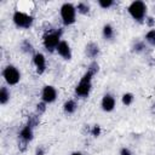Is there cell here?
I'll list each match as a JSON object with an SVG mask.
<instances>
[{
	"instance_id": "7c38bea8",
	"label": "cell",
	"mask_w": 155,
	"mask_h": 155,
	"mask_svg": "<svg viewBox=\"0 0 155 155\" xmlns=\"http://www.w3.org/2000/svg\"><path fill=\"white\" fill-rule=\"evenodd\" d=\"M99 52V48H98V45H96L94 42H90L87 46H86V54L91 58H94Z\"/></svg>"
},
{
	"instance_id": "8992f818",
	"label": "cell",
	"mask_w": 155,
	"mask_h": 155,
	"mask_svg": "<svg viewBox=\"0 0 155 155\" xmlns=\"http://www.w3.org/2000/svg\"><path fill=\"white\" fill-rule=\"evenodd\" d=\"M61 33L59 31H51V33H47L45 36H44V47L52 52L54 50H57V46L59 45L61 42Z\"/></svg>"
},
{
	"instance_id": "8fae6325",
	"label": "cell",
	"mask_w": 155,
	"mask_h": 155,
	"mask_svg": "<svg viewBox=\"0 0 155 155\" xmlns=\"http://www.w3.org/2000/svg\"><path fill=\"white\" fill-rule=\"evenodd\" d=\"M19 137H21V139H22L24 143L30 142V140L33 139V127L29 126V125H25V126L21 130Z\"/></svg>"
},
{
	"instance_id": "4fadbf2b",
	"label": "cell",
	"mask_w": 155,
	"mask_h": 155,
	"mask_svg": "<svg viewBox=\"0 0 155 155\" xmlns=\"http://www.w3.org/2000/svg\"><path fill=\"white\" fill-rule=\"evenodd\" d=\"M76 107H78L76 102H75L74 99H69V101H67V102L64 103L63 109H64L65 113H68V114H73V113L76 110Z\"/></svg>"
},
{
	"instance_id": "44dd1931",
	"label": "cell",
	"mask_w": 155,
	"mask_h": 155,
	"mask_svg": "<svg viewBox=\"0 0 155 155\" xmlns=\"http://www.w3.org/2000/svg\"><path fill=\"white\" fill-rule=\"evenodd\" d=\"M120 155H133V153L128 148H122L120 150Z\"/></svg>"
},
{
	"instance_id": "e0dca14e",
	"label": "cell",
	"mask_w": 155,
	"mask_h": 155,
	"mask_svg": "<svg viewBox=\"0 0 155 155\" xmlns=\"http://www.w3.org/2000/svg\"><path fill=\"white\" fill-rule=\"evenodd\" d=\"M76 11L81 15H86L90 11V6H88L87 2H79L78 6H76Z\"/></svg>"
},
{
	"instance_id": "ac0fdd59",
	"label": "cell",
	"mask_w": 155,
	"mask_h": 155,
	"mask_svg": "<svg viewBox=\"0 0 155 155\" xmlns=\"http://www.w3.org/2000/svg\"><path fill=\"white\" fill-rule=\"evenodd\" d=\"M133 99H134V97H133L132 93H125V94L122 96V103H124L125 105H131L132 102H133Z\"/></svg>"
},
{
	"instance_id": "9a60e30c",
	"label": "cell",
	"mask_w": 155,
	"mask_h": 155,
	"mask_svg": "<svg viewBox=\"0 0 155 155\" xmlns=\"http://www.w3.org/2000/svg\"><path fill=\"white\" fill-rule=\"evenodd\" d=\"M103 36L104 39L107 40H110L113 36H114V28L110 25V24H105L103 27Z\"/></svg>"
},
{
	"instance_id": "3957f363",
	"label": "cell",
	"mask_w": 155,
	"mask_h": 155,
	"mask_svg": "<svg viewBox=\"0 0 155 155\" xmlns=\"http://www.w3.org/2000/svg\"><path fill=\"white\" fill-rule=\"evenodd\" d=\"M76 6H74L70 2H64L61 6V18L62 22L64 23V25H71L73 23H75L76 19Z\"/></svg>"
},
{
	"instance_id": "7a4b0ae2",
	"label": "cell",
	"mask_w": 155,
	"mask_h": 155,
	"mask_svg": "<svg viewBox=\"0 0 155 155\" xmlns=\"http://www.w3.org/2000/svg\"><path fill=\"white\" fill-rule=\"evenodd\" d=\"M93 73H91L90 70H87L84 76L80 79L79 84L76 85V88H75V93L76 96L79 97H87L91 92V88H92V78H93Z\"/></svg>"
},
{
	"instance_id": "7402d4cb",
	"label": "cell",
	"mask_w": 155,
	"mask_h": 155,
	"mask_svg": "<svg viewBox=\"0 0 155 155\" xmlns=\"http://www.w3.org/2000/svg\"><path fill=\"white\" fill-rule=\"evenodd\" d=\"M98 133H99V128H98V127H94V128H93V134L97 136Z\"/></svg>"
},
{
	"instance_id": "9c48e42d",
	"label": "cell",
	"mask_w": 155,
	"mask_h": 155,
	"mask_svg": "<svg viewBox=\"0 0 155 155\" xmlns=\"http://www.w3.org/2000/svg\"><path fill=\"white\" fill-rule=\"evenodd\" d=\"M101 104H102V109H103L104 111L109 113V111H113V110H114L115 104H116V99H115V97H114L113 94L107 93V94L103 96Z\"/></svg>"
},
{
	"instance_id": "d6986e66",
	"label": "cell",
	"mask_w": 155,
	"mask_h": 155,
	"mask_svg": "<svg viewBox=\"0 0 155 155\" xmlns=\"http://www.w3.org/2000/svg\"><path fill=\"white\" fill-rule=\"evenodd\" d=\"M98 5H99L102 8L108 10V8H110V7L114 5V1H113V0H99V1H98Z\"/></svg>"
},
{
	"instance_id": "52a82bcc",
	"label": "cell",
	"mask_w": 155,
	"mask_h": 155,
	"mask_svg": "<svg viewBox=\"0 0 155 155\" xmlns=\"http://www.w3.org/2000/svg\"><path fill=\"white\" fill-rule=\"evenodd\" d=\"M57 98V90L51 86V85H47L42 88V92H41V99L44 103L46 104H50V103H53Z\"/></svg>"
},
{
	"instance_id": "5bb4252c",
	"label": "cell",
	"mask_w": 155,
	"mask_h": 155,
	"mask_svg": "<svg viewBox=\"0 0 155 155\" xmlns=\"http://www.w3.org/2000/svg\"><path fill=\"white\" fill-rule=\"evenodd\" d=\"M10 99V91L7 90V87L2 86L0 88V104H6Z\"/></svg>"
},
{
	"instance_id": "6da1fadb",
	"label": "cell",
	"mask_w": 155,
	"mask_h": 155,
	"mask_svg": "<svg viewBox=\"0 0 155 155\" xmlns=\"http://www.w3.org/2000/svg\"><path fill=\"white\" fill-rule=\"evenodd\" d=\"M127 11H128L130 16L137 22H143L147 17V5H145V2L139 1V0L132 1L128 5Z\"/></svg>"
},
{
	"instance_id": "30bf717a",
	"label": "cell",
	"mask_w": 155,
	"mask_h": 155,
	"mask_svg": "<svg viewBox=\"0 0 155 155\" xmlns=\"http://www.w3.org/2000/svg\"><path fill=\"white\" fill-rule=\"evenodd\" d=\"M56 51L64 59H70L71 58V48H70V45L67 41H64V40H62L59 42V45L57 46V50Z\"/></svg>"
},
{
	"instance_id": "2e32d148",
	"label": "cell",
	"mask_w": 155,
	"mask_h": 155,
	"mask_svg": "<svg viewBox=\"0 0 155 155\" xmlns=\"http://www.w3.org/2000/svg\"><path fill=\"white\" fill-rule=\"evenodd\" d=\"M145 41L151 45V46H155V29H150L147 34H145Z\"/></svg>"
},
{
	"instance_id": "277c9868",
	"label": "cell",
	"mask_w": 155,
	"mask_h": 155,
	"mask_svg": "<svg viewBox=\"0 0 155 155\" xmlns=\"http://www.w3.org/2000/svg\"><path fill=\"white\" fill-rule=\"evenodd\" d=\"M12 21H13V23L16 24V27L22 28V29H28V28H30V27L33 25V22H34L33 17H31L29 13H27V12H24V11H21V10H17V11L13 13Z\"/></svg>"
},
{
	"instance_id": "ba28073f",
	"label": "cell",
	"mask_w": 155,
	"mask_h": 155,
	"mask_svg": "<svg viewBox=\"0 0 155 155\" xmlns=\"http://www.w3.org/2000/svg\"><path fill=\"white\" fill-rule=\"evenodd\" d=\"M33 63H34V65L36 68V71L39 74H42L45 71V69H46V58H45V56L42 53H40V52L34 53Z\"/></svg>"
},
{
	"instance_id": "603a6c76",
	"label": "cell",
	"mask_w": 155,
	"mask_h": 155,
	"mask_svg": "<svg viewBox=\"0 0 155 155\" xmlns=\"http://www.w3.org/2000/svg\"><path fill=\"white\" fill-rule=\"evenodd\" d=\"M71 155H84V154L80 151H74V153H71Z\"/></svg>"
},
{
	"instance_id": "5b68a950",
	"label": "cell",
	"mask_w": 155,
	"mask_h": 155,
	"mask_svg": "<svg viewBox=\"0 0 155 155\" xmlns=\"http://www.w3.org/2000/svg\"><path fill=\"white\" fill-rule=\"evenodd\" d=\"M2 76L6 81L7 85H17L21 80V73L19 70L15 67V65H7L5 67V69L2 70Z\"/></svg>"
},
{
	"instance_id": "ffe728a7",
	"label": "cell",
	"mask_w": 155,
	"mask_h": 155,
	"mask_svg": "<svg viewBox=\"0 0 155 155\" xmlns=\"http://www.w3.org/2000/svg\"><path fill=\"white\" fill-rule=\"evenodd\" d=\"M22 50L23 51H25V52H31L33 51V46H31V44L29 42V41H23V44H22Z\"/></svg>"
}]
</instances>
